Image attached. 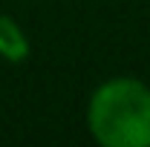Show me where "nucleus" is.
<instances>
[{
  "mask_svg": "<svg viewBox=\"0 0 150 147\" xmlns=\"http://www.w3.org/2000/svg\"><path fill=\"white\" fill-rule=\"evenodd\" d=\"M87 130L101 147H150V87L133 75L98 84L87 101Z\"/></svg>",
  "mask_w": 150,
  "mask_h": 147,
  "instance_id": "1",
  "label": "nucleus"
},
{
  "mask_svg": "<svg viewBox=\"0 0 150 147\" xmlns=\"http://www.w3.org/2000/svg\"><path fill=\"white\" fill-rule=\"evenodd\" d=\"M32 55V43L12 15H0V58L6 64H23Z\"/></svg>",
  "mask_w": 150,
  "mask_h": 147,
  "instance_id": "2",
  "label": "nucleus"
}]
</instances>
